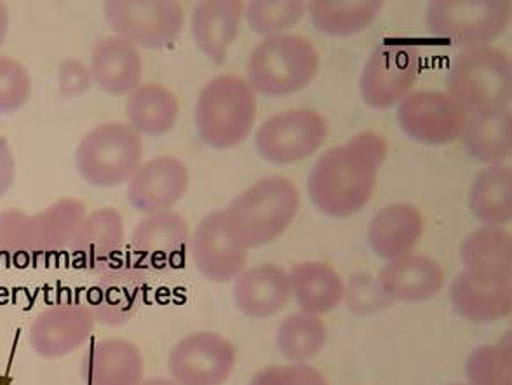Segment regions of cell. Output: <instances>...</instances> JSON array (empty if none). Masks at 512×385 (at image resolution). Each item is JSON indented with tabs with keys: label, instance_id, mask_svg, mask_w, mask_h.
Here are the masks:
<instances>
[{
	"label": "cell",
	"instance_id": "obj_27",
	"mask_svg": "<svg viewBox=\"0 0 512 385\" xmlns=\"http://www.w3.org/2000/svg\"><path fill=\"white\" fill-rule=\"evenodd\" d=\"M288 279L291 297L295 298L300 311L324 316L342 304L344 281L326 262H300L288 272Z\"/></svg>",
	"mask_w": 512,
	"mask_h": 385
},
{
	"label": "cell",
	"instance_id": "obj_8",
	"mask_svg": "<svg viewBox=\"0 0 512 385\" xmlns=\"http://www.w3.org/2000/svg\"><path fill=\"white\" fill-rule=\"evenodd\" d=\"M511 7V0H432L425 25L436 39L459 48L490 46L506 32Z\"/></svg>",
	"mask_w": 512,
	"mask_h": 385
},
{
	"label": "cell",
	"instance_id": "obj_18",
	"mask_svg": "<svg viewBox=\"0 0 512 385\" xmlns=\"http://www.w3.org/2000/svg\"><path fill=\"white\" fill-rule=\"evenodd\" d=\"M189 168L176 157L159 156L145 161L128 182V201L136 211L150 215L173 210L189 190Z\"/></svg>",
	"mask_w": 512,
	"mask_h": 385
},
{
	"label": "cell",
	"instance_id": "obj_26",
	"mask_svg": "<svg viewBox=\"0 0 512 385\" xmlns=\"http://www.w3.org/2000/svg\"><path fill=\"white\" fill-rule=\"evenodd\" d=\"M424 236L422 213L406 203L389 204L371 218L368 243L377 257L394 260L413 253Z\"/></svg>",
	"mask_w": 512,
	"mask_h": 385
},
{
	"label": "cell",
	"instance_id": "obj_2",
	"mask_svg": "<svg viewBox=\"0 0 512 385\" xmlns=\"http://www.w3.org/2000/svg\"><path fill=\"white\" fill-rule=\"evenodd\" d=\"M222 211L230 239L244 250H256L290 229L300 211V192L286 176H263Z\"/></svg>",
	"mask_w": 512,
	"mask_h": 385
},
{
	"label": "cell",
	"instance_id": "obj_29",
	"mask_svg": "<svg viewBox=\"0 0 512 385\" xmlns=\"http://www.w3.org/2000/svg\"><path fill=\"white\" fill-rule=\"evenodd\" d=\"M460 138L472 159L485 166H499L511 157V109L492 114L471 115L465 122Z\"/></svg>",
	"mask_w": 512,
	"mask_h": 385
},
{
	"label": "cell",
	"instance_id": "obj_30",
	"mask_svg": "<svg viewBox=\"0 0 512 385\" xmlns=\"http://www.w3.org/2000/svg\"><path fill=\"white\" fill-rule=\"evenodd\" d=\"M180 115V103L171 89L161 84H142L126 103L128 124L140 136L168 135Z\"/></svg>",
	"mask_w": 512,
	"mask_h": 385
},
{
	"label": "cell",
	"instance_id": "obj_4",
	"mask_svg": "<svg viewBox=\"0 0 512 385\" xmlns=\"http://www.w3.org/2000/svg\"><path fill=\"white\" fill-rule=\"evenodd\" d=\"M258 115L255 91L234 74L216 75L197 96V135L209 149H234L251 135Z\"/></svg>",
	"mask_w": 512,
	"mask_h": 385
},
{
	"label": "cell",
	"instance_id": "obj_28",
	"mask_svg": "<svg viewBox=\"0 0 512 385\" xmlns=\"http://www.w3.org/2000/svg\"><path fill=\"white\" fill-rule=\"evenodd\" d=\"M317 32L345 39L371 27L384 11L382 0H312L307 4Z\"/></svg>",
	"mask_w": 512,
	"mask_h": 385
},
{
	"label": "cell",
	"instance_id": "obj_15",
	"mask_svg": "<svg viewBox=\"0 0 512 385\" xmlns=\"http://www.w3.org/2000/svg\"><path fill=\"white\" fill-rule=\"evenodd\" d=\"M469 115L450 96L439 91H415L398 105V124L413 142L450 145L457 142Z\"/></svg>",
	"mask_w": 512,
	"mask_h": 385
},
{
	"label": "cell",
	"instance_id": "obj_17",
	"mask_svg": "<svg viewBox=\"0 0 512 385\" xmlns=\"http://www.w3.org/2000/svg\"><path fill=\"white\" fill-rule=\"evenodd\" d=\"M86 302H58L42 309L30 326V347L44 359H58L81 349L95 331Z\"/></svg>",
	"mask_w": 512,
	"mask_h": 385
},
{
	"label": "cell",
	"instance_id": "obj_11",
	"mask_svg": "<svg viewBox=\"0 0 512 385\" xmlns=\"http://www.w3.org/2000/svg\"><path fill=\"white\" fill-rule=\"evenodd\" d=\"M422 68L418 49L410 42H384L371 53L359 81L363 102L371 109H391L405 100Z\"/></svg>",
	"mask_w": 512,
	"mask_h": 385
},
{
	"label": "cell",
	"instance_id": "obj_38",
	"mask_svg": "<svg viewBox=\"0 0 512 385\" xmlns=\"http://www.w3.org/2000/svg\"><path fill=\"white\" fill-rule=\"evenodd\" d=\"M250 385H328L323 373L307 363L274 365L256 372Z\"/></svg>",
	"mask_w": 512,
	"mask_h": 385
},
{
	"label": "cell",
	"instance_id": "obj_42",
	"mask_svg": "<svg viewBox=\"0 0 512 385\" xmlns=\"http://www.w3.org/2000/svg\"><path fill=\"white\" fill-rule=\"evenodd\" d=\"M140 385H178L173 379H164V377H152V379H143Z\"/></svg>",
	"mask_w": 512,
	"mask_h": 385
},
{
	"label": "cell",
	"instance_id": "obj_20",
	"mask_svg": "<svg viewBox=\"0 0 512 385\" xmlns=\"http://www.w3.org/2000/svg\"><path fill=\"white\" fill-rule=\"evenodd\" d=\"M197 271L213 283L236 281L246 271L248 250L237 246L223 227V211L208 213L197 225L190 244Z\"/></svg>",
	"mask_w": 512,
	"mask_h": 385
},
{
	"label": "cell",
	"instance_id": "obj_24",
	"mask_svg": "<svg viewBox=\"0 0 512 385\" xmlns=\"http://www.w3.org/2000/svg\"><path fill=\"white\" fill-rule=\"evenodd\" d=\"M232 297L246 318H274L290 302L288 272L276 264L251 267L237 277Z\"/></svg>",
	"mask_w": 512,
	"mask_h": 385
},
{
	"label": "cell",
	"instance_id": "obj_33",
	"mask_svg": "<svg viewBox=\"0 0 512 385\" xmlns=\"http://www.w3.org/2000/svg\"><path fill=\"white\" fill-rule=\"evenodd\" d=\"M465 269H512V236L504 227H479L460 244Z\"/></svg>",
	"mask_w": 512,
	"mask_h": 385
},
{
	"label": "cell",
	"instance_id": "obj_19",
	"mask_svg": "<svg viewBox=\"0 0 512 385\" xmlns=\"http://www.w3.org/2000/svg\"><path fill=\"white\" fill-rule=\"evenodd\" d=\"M124 237L121 213L115 208H100L82 220L67 250L75 267L98 274L121 260Z\"/></svg>",
	"mask_w": 512,
	"mask_h": 385
},
{
	"label": "cell",
	"instance_id": "obj_41",
	"mask_svg": "<svg viewBox=\"0 0 512 385\" xmlns=\"http://www.w3.org/2000/svg\"><path fill=\"white\" fill-rule=\"evenodd\" d=\"M7 30H9V11L6 4L0 2V48L6 41Z\"/></svg>",
	"mask_w": 512,
	"mask_h": 385
},
{
	"label": "cell",
	"instance_id": "obj_23",
	"mask_svg": "<svg viewBox=\"0 0 512 385\" xmlns=\"http://www.w3.org/2000/svg\"><path fill=\"white\" fill-rule=\"evenodd\" d=\"M91 77L107 95L126 96L142 86V53L117 35L96 42L91 55Z\"/></svg>",
	"mask_w": 512,
	"mask_h": 385
},
{
	"label": "cell",
	"instance_id": "obj_16",
	"mask_svg": "<svg viewBox=\"0 0 512 385\" xmlns=\"http://www.w3.org/2000/svg\"><path fill=\"white\" fill-rule=\"evenodd\" d=\"M450 302L460 318L495 323L512 312V269H465L450 286Z\"/></svg>",
	"mask_w": 512,
	"mask_h": 385
},
{
	"label": "cell",
	"instance_id": "obj_39",
	"mask_svg": "<svg viewBox=\"0 0 512 385\" xmlns=\"http://www.w3.org/2000/svg\"><path fill=\"white\" fill-rule=\"evenodd\" d=\"M93 77L88 65L77 58H65L58 68V88L63 98H79L91 89Z\"/></svg>",
	"mask_w": 512,
	"mask_h": 385
},
{
	"label": "cell",
	"instance_id": "obj_25",
	"mask_svg": "<svg viewBox=\"0 0 512 385\" xmlns=\"http://www.w3.org/2000/svg\"><path fill=\"white\" fill-rule=\"evenodd\" d=\"M244 16L243 0H203L192 13V37L199 51L215 65L227 60Z\"/></svg>",
	"mask_w": 512,
	"mask_h": 385
},
{
	"label": "cell",
	"instance_id": "obj_3",
	"mask_svg": "<svg viewBox=\"0 0 512 385\" xmlns=\"http://www.w3.org/2000/svg\"><path fill=\"white\" fill-rule=\"evenodd\" d=\"M86 215V204L75 197L58 199L34 215L13 208L0 211V258L27 267L67 250Z\"/></svg>",
	"mask_w": 512,
	"mask_h": 385
},
{
	"label": "cell",
	"instance_id": "obj_40",
	"mask_svg": "<svg viewBox=\"0 0 512 385\" xmlns=\"http://www.w3.org/2000/svg\"><path fill=\"white\" fill-rule=\"evenodd\" d=\"M16 178V161L13 150L9 147L6 138L0 135V197L7 194V190L13 187Z\"/></svg>",
	"mask_w": 512,
	"mask_h": 385
},
{
	"label": "cell",
	"instance_id": "obj_22",
	"mask_svg": "<svg viewBox=\"0 0 512 385\" xmlns=\"http://www.w3.org/2000/svg\"><path fill=\"white\" fill-rule=\"evenodd\" d=\"M81 373L88 385H140L145 361L142 351L126 338H103L89 345Z\"/></svg>",
	"mask_w": 512,
	"mask_h": 385
},
{
	"label": "cell",
	"instance_id": "obj_32",
	"mask_svg": "<svg viewBox=\"0 0 512 385\" xmlns=\"http://www.w3.org/2000/svg\"><path fill=\"white\" fill-rule=\"evenodd\" d=\"M276 344L290 363H307L328 344V328L319 316L295 312L279 325Z\"/></svg>",
	"mask_w": 512,
	"mask_h": 385
},
{
	"label": "cell",
	"instance_id": "obj_12",
	"mask_svg": "<svg viewBox=\"0 0 512 385\" xmlns=\"http://www.w3.org/2000/svg\"><path fill=\"white\" fill-rule=\"evenodd\" d=\"M190 244L192 232L189 222L175 210L145 215L131 234L135 264L143 271L180 269L187 262Z\"/></svg>",
	"mask_w": 512,
	"mask_h": 385
},
{
	"label": "cell",
	"instance_id": "obj_35",
	"mask_svg": "<svg viewBox=\"0 0 512 385\" xmlns=\"http://www.w3.org/2000/svg\"><path fill=\"white\" fill-rule=\"evenodd\" d=\"M465 377L469 385H512L511 338L476 347L465 363Z\"/></svg>",
	"mask_w": 512,
	"mask_h": 385
},
{
	"label": "cell",
	"instance_id": "obj_37",
	"mask_svg": "<svg viewBox=\"0 0 512 385\" xmlns=\"http://www.w3.org/2000/svg\"><path fill=\"white\" fill-rule=\"evenodd\" d=\"M32 98V77L20 61L0 56V114H14Z\"/></svg>",
	"mask_w": 512,
	"mask_h": 385
},
{
	"label": "cell",
	"instance_id": "obj_31",
	"mask_svg": "<svg viewBox=\"0 0 512 385\" xmlns=\"http://www.w3.org/2000/svg\"><path fill=\"white\" fill-rule=\"evenodd\" d=\"M472 215L486 227H504L512 220V168L509 164L481 169L469 194Z\"/></svg>",
	"mask_w": 512,
	"mask_h": 385
},
{
	"label": "cell",
	"instance_id": "obj_43",
	"mask_svg": "<svg viewBox=\"0 0 512 385\" xmlns=\"http://www.w3.org/2000/svg\"><path fill=\"white\" fill-rule=\"evenodd\" d=\"M450 385H462V384H450Z\"/></svg>",
	"mask_w": 512,
	"mask_h": 385
},
{
	"label": "cell",
	"instance_id": "obj_14",
	"mask_svg": "<svg viewBox=\"0 0 512 385\" xmlns=\"http://www.w3.org/2000/svg\"><path fill=\"white\" fill-rule=\"evenodd\" d=\"M149 293L147 271L136 264L115 262L98 272L95 284L89 288L86 304L96 323L122 326L135 318Z\"/></svg>",
	"mask_w": 512,
	"mask_h": 385
},
{
	"label": "cell",
	"instance_id": "obj_1",
	"mask_svg": "<svg viewBox=\"0 0 512 385\" xmlns=\"http://www.w3.org/2000/svg\"><path fill=\"white\" fill-rule=\"evenodd\" d=\"M385 159L387 142L375 131H361L349 142L326 150L310 169V201L326 217L356 215L370 203Z\"/></svg>",
	"mask_w": 512,
	"mask_h": 385
},
{
	"label": "cell",
	"instance_id": "obj_13",
	"mask_svg": "<svg viewBox=\"0 0 512 385\" xmlns=\"http://www.w3.org/2000/svg\"><path fill=\"white\" fill-rule=\"evenodd\" d=\"M236 349L215 331L182 338L169 354L171 379L178 385H223L236 366Z\"/></svg>",
	"mask_w": 512,
	"mask_h": 385
},
{
	"label": "cell",
	"instance_id": "obj_5",
	"mask_svg": "<svg viewBox=\"0 0 512 385\" xmlns=\"http://www.w3.org/2000/svg\"><path fill=\"white\" fill-rule=\"evenodd\" d=\"M446 95L465 114H492L509 109L512 96L511 56L497 46L462 49L446 75Z\"/></svg>",
	"mask_w": 512,
	"mask_h": 385
},
{
	"label": "cell",
	"instance_id": "obj_7",
	"mask_svg": "<svg viewBox=\"0 0 512 385\" xmlns=\"http://www.w3.org/2000/svg\"><path fill=\"white\" fill-rule=\"evenodd\" d=\"M143 163V140L126 122H105L82 136L75 166L84 182L110 189L129 182Z\"/></svg>",
	"mask_w": 512,
	"mask_h": 385
},
{
	"label": "cell",
	"instance_id": "obj_36",
	"mask_svg": "<svg viewBox=\"0 0 512 385\" xmlns=\"http://www.w3.org/2000/svg\"><path fill=\"white\" fill-rule=\"evenodd\" d=\"M342 302L354 316L361 318H368L394 305L378 283L377 277L371 276L370 272H354L347 279V283H344Z\"/></svg>",
	"mask_w": 512,
	"mask_h": 385
},
{
	"label": "cell",
	"instance_id": "obj_34",
	"mask_svg": "<svg viewBox=\"0 0 512 385\" xmlns=\"http://www.w3.org/2000/svg\"><path fill=\"white\" fill-rule=\"evenodd\" d=\"M307 13L304 0H251L244 4V16L251 30L263 37L283 35L297 27Z\"/></svg>",
	"mask_w": 512,
	"mask_h": 385
},
{
	"label": "cell",
	"instance_id": "obj_10",
	"mask_svg": "<svg viewBox=\"0 0 512 385\" xmlns=\"http://www.w3.org/2000/svg\"><path fill=\"white\" fill-rule=\"evenodd\" d=\"M328 133V122L316 110H283L262 122L256 131L255 147L263 161L288 166L316 154Z\"/></svg>",
	"mask_w": 512,
	"mask_h": 385
},
{
	"label": "cell",
	"instance_id": "obj_9",
	"mask_svg": "<svg viewBox=\"0 0 512 385\" xmlns=\"http://www.w3.org/2000/svg\"><path fill=\"white\" fill-rule=\"evenodd\" d=\"M103 9L112 32L136 48H168L185 21L178 0H107Z\"/></svg>",
	"mask_w": 512,
	"mask_h": 385
},
{
	"label": "cell",
	"instance_id": "obj_6",
	"mask_svg": "<svg viewBox=\"0 0 512 385\" xmlns=\"http://www.w3.org/2000/svg\"><path fill=\"white\" fill-rule=\"evenodd\" d=\"M319 53L302 35L283 34L258 42L246 65V82L255 95L286 98L314 81Z\"/></svg>",
	"mask_w": 512,
	"mask_h": 385
},
{
	"label": "cell",
	"instance_id": "obj_21",
	"mask_svg": "<svg viewBox=\"0 0 512 385\" xmlns=\"http://www.w3.org/2000/svg\"><path fill=\"white\" fill-rule=\"evenodd\" d=\"M377 279L394 304H422L436 297L445 286L441 265L420 253H408L389 260Z\"/></svg>",
	"mask_w": 512,
	"mask_h": 385
}]
</instances>
